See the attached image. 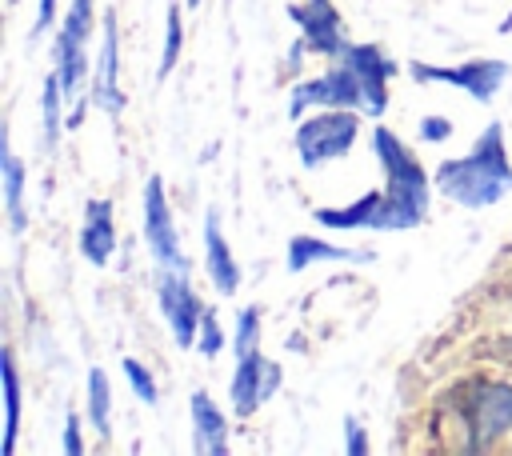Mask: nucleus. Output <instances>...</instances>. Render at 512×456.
<instances>
[{
  "mask_svg": "<svg viewBox=\"0 0 512 456\" xmlns=\"http://www.w3.org/2000/svg\"><path fill=\"white\" fill-rule=\"evenodd\" d=\"M60 448H64L68 456H80V452H84V440H80V416H76V412H68V416H64V436H60Z\"/></svg>",
  "mask_w": 512,
  "mask_h": 456,
  "instance_id": "28",
  "label": "nucleus"
},
{
  "mask_svg": "<svg viewBox=\"0 0 512 456\" xmlns=\"http://www.w3.org/2000/svg\"><path fill=\"white\" fill-rule=\"evenodd\" d=\"M156 300H160V312L172 328V340L180 348H192L196 336H200V316H204V304L188 280V272L180 268H160V280H156Z\"/></svg>",
  "mask_w": 512,
  "mask_h": 456,
  "instance_id": "8",
  "label": "nucleus"
},
{
  "mask_svg": "<svg viewBox=\"0 0 512 456\" xmlns=\"http://www.w3.org/2000/svg\"><path fill=\"white\" fill-rule=\"evenodd\" d=\"M372 148H376V160L384 168V196L392 204V228L404 232V228L424 224L432 180L424 176V164L416 160V152L384 124L372 128Z\"/></svg>",
  "mask_w": 512,
  "mask_h": 456,
  "instance_id": "2",
  "label": "nucleus"
},
{
  "mask_svg": "<svg viewBox=\"0 0 512 456\" xmlns=\"http://www.w3.org/2000/svg\"><path fill=\"white\" fill-rule=\"evenodd\" d=\"M336 60H344L356 72L360 92H364V112L368 116H384V108H388V80L396 72L392 56L380 44H344V52Z\"/></svg>",
  "mask_w": 512,
  "mask_h": 456,
  "instance_id": "13",
  "label": "nucleus"
},
{
  "mask_svg": "<svg viewBox=\"0 0 512 456\" xmlns=\"http://www.w3.org/2000/svg\"><path fill=\"white\" fill-rule=\"evenodd\" d=\"M308 108H356V112H364V92H360L356 72H352L344 60H332L328 72L292 84L288 116H292V120H304Z\"/></svg>",
  "mask_w": 512,
  "mask_h": 456,
  "instance_id": "6",
  "label": "nucleus"
},
{
  "mask_svg": "<svg viewBox=\"0 0 512 456\" xmlns=\"http://www.w3.org/2000/svg\"><path fill=\"white\" fill-rule=\"evenodd\" d=\"M456 416L464 420V436L472 448H488L500 436H512V384L504 380H472L456 392Z\"/></svg>",
  "mask_w": 512,
  "mask_h": 456,
  "instance_id": "4",
  "label": "nucleus"
},
{
  "mask_svg": "<svg viewBox=\"0 0 512 456\" xmlns=\"http://www.w3.org/2000/svg\"><path fill=\"white\" fill-rule=\"evenodd\" d=\"M408 72H412L416 84H452V88L468 92L480 104H488L500 92V84L508 80V64L504 60H468V64H452V68L448 64L412 60Z\"/></svg>",
  "mask_w": 512,
  "mask_h": 456,
  "instance_id": "7",
  "label": "nucleus"
},
{
  "mask_svg": "<svg viewBox=\"0 0 512 456\" xmlns=\"http://www.w3.org/2000/svg\"><path fill=\"white\" fill-rule=\"evenodd\" d=\"M180 48H184V16H180V4H168L164 44H160V64H156V84H164L172 76V68L180 64Z\"/></svg>",
  "mask_w": 512,
  "mask_h": 456,
  "instance_id": "21",
  "label": "nucleus"
},
{
  "mask_svg": "<svg viewBox=\"0 0 512 456\" xmlns=\"http://www.w3.org/2000/svg\"><path fill=\"white\" fill-rule=\"evenodd\" d=\"M84 416L92 424V432L100 440L112 436V384L104 376V368H88V404H84Z\"/></svg>",
  "mask_w": 512,
  "mask_h": 456,
  "instance_id": "20",
  "label": "nucleus"
},
{
  "mask_svg": "<svg viewBox=\"0 0 512 456\" xmlns=\"http://www.w3.org/2000/svg\"><path fill=\"white\" fill-rule=\"evenodd\" d=\"M320 260L372 264L376 256H372V252H364V248H336V244H328V240H320V236H292V240H288L284 264H288V272H292V276H300L304 268H312V264H320Z\"/></svg>",
  "mask_w": 512,
  "mask_h": 456,
  "instance_id": "17",
  "label": "nucleus"
},
{
  "mask_svg": "<svg viewBox=\"0 0 512 456\" xmlns=\"http://www.w3.org/2000/svg\"><path fill=\"white\" fill-rule=\"evenodd\" d=\"M184 8H200V0H184Z\"/></svg>",
  "mask_w": 512,
  "mask_h": 456,
  "instance_id": "30",
  "label": "nucleus"
},
{
  "mask_svg": "<svg viewBox=\"0 0 512 456\" xmlns=\"http://www.w3.org/2000/svg\"><path fill=\"white\" fill-rule=\"evenodd\" d=\"M144 240L156 256L160 268H180L188 272V256L180 252V240H176V224H172V212H168V196H164V180L160 176H148L144 180Z\"/></svg>",
  "mask_w": 512,
  "mask_h": 456,
  "instance_id": "9",
  "label": "nucleus"
},
{
  "mask_svg": "<svg viewBox=\"0 0 512 456\" xmlns=\"http://www.w3.org/2000/svg\"><path fill=\"white\" fill-rule=\"evenodd\" d=\"M232 348H236V356H248V352H256V348H260V312H256V304L236 312Z\"/></svg>",
  "mask_w": 512,
  "mask_h": 456,
  "instance_id": "23",
  "label": "nucleus"
},
{
  "mask_svg": "<svg viewBox=\"0 0 512 456\" xmlns=\"http://www.w3.org/2000/svg\"><path fill=\"white\" fill-rule=\"evenodd\" d=\"M344 452L348 456H364L368 452V436H364V424L360 420H344Z\"/></svg>",
  "mask_w": 512,
  "mask_h": 456,
  "instance_id": "26",
  "label": "nucleus"
},
{
  "mask_svg": "<svg viewBox=\"0 0 512 456\" xmlns=\"http://www.w3.org/2000/svg\"><path fill=\"white\" fill-rule=\"evenodd\" d=\"M0 180H4V212H8V228L24 232L28 216H24V160L12 152L8 132L0 136Z\"/></svg>",
  "mask_w": 512,
  "mask_h": 456,
  "instance_id": "18",
  "label": "nucleus"
},
{
  "mask_svg": "<svg viewBox=\"0 0 512 456\" xmlns=\"http://www.w3.org/2000/svg\"><path fill=\"white\" fill-rule=\"evenodd\" d=\"M116 68H120V28L116 16L104 12L100 24V52H96V68H92V84H88V104H96L108 116H120L128 108V96L116 84Z\"/></svg>",
  "mask_w": 512,
  "mask_h": 456,
  "instance_id": "12",
  "label": "nucleus"
},
{
  "mask_svg": "<svg viewBox=\"0 0 512 456\" xmlns=\"http://www.w3.org/2000/svg\"><path fill=\"white\" fill-rule=\"evenodd\" d=\"M288 20L300 28L308 52L324 56V60H336L344 52V20H340V8L332 0H292L288 4Z\"/></svg>",
  "mask_w": 512,
  "mask_h": 456,
  "instance_id": "11",
  "label": "nucleus"
},
{
  "mask_svg": "<svg viewBox=\"0 0 512 456\" xmlns=\"http://www.w3.org/2000/svg\"><path fill=\"white\" fill-rule=\"evenodd\" d=\"M120 372H124V380H128V388L136 392V400L140 404H156L160 400V388H156V380H152V372L140 364V360H132V356H124V364H120Z\"/></svg>",
  "mask_w": 512,
  "mask_h": 456,
  "instance_id": "24",
  "label": "nucleus"
},
{
  "mask_svg": "<svg viewBox=\"0 0 512 456\" xmlns=\"http://www.w3.org/2000/svg\"><path fill=\"white\" fill-rule=\"evenodd\" d=\"M4 440H0V452L12 456L16 452V428H20V372H16V356L12 348H4Z\"/></svg>",
  "mask_w": 512,
  "mask_h": 456,
  "instance_id": "19",
  "label": "nucleus"
},
{
  "mask_svg": "<svg viewBox=\"0 0 512 456\" xmlns=\"http://www.w3.org/2000/svg\"><path fill=\"white\" fill-rule=\"evenodd\" d=\"M56 24V0H36V24H32V40L44 36Z\"/></svg>",
  "mask_w": 512,
  "mask_h": 456,
  "instance_id": "29",
  "label": "nucleus"
},
{
  "mask_svg": "<svg viewBox=\"0 0 512 456\" xmlns=\"http://www.w3.org/2000/svg\"><path fill=\"white\" fill-rule=\"evenodd\" d=\"M64 92H60V80H56V72L44 80V148H56V140H60V132L68 128V120H64Z\"/></svg>",
  "mask_w": 512,
  "mask_h": 456,
  "instance_id": "22",
  "label": "nucleus"
},
{
  "mask_svg": "<svg viewBox=\"0 0 512 456\" xmlns=\"http://www.w3.org/2000/svg\"><path fill=\"white\" fill-rule=\"evenodd\" d=\"M80 252L88 264L104 268L116 252V220H112V200H88L84 204V228H80Z\"/></svg>",
  "mask_w": 512,
  "mask_h": 456,
  "instance_id": "15",
  "label": "nucleus"
},
{
  "mask_svg": "<svg viewBox=\"0 0 512 456\" xmlns=\"http://www.w3.org/2000/svg\"><path fill=\"white\" fill-rule=\"evenodd\" d=\"M452 136V124H448V116H424L420 120V140H428V144H440V140H448Z\"/></svg>",
  "mask_w": 512,
  "mask_h": 456,
  "instance_id": "27",
  "label": "nucleus"
},
{
  "mask_svg": "<svg viewBox=\"0 0 512 456\" xmlns=\"http://www.w3.org/2000/svg\"><path fill=\"white\" fill-rule=\"evenodd\" d=\"M356 132H360V116L356 108H316V116H304L296 124V156L308 172L324 168L328 160H340L352 152L356 144Z\"/></svg>",
  "mask_w": 512,
  "mask_h": 456,
  "instance_id": "5",
  "label": "nucleus"
},
{
  "mask_svg": "<svg viewBox=\"0 0 512 456\" xmlns=\"http://www.w3.org/2000/svg\"><path fill=\"white\" fill-rule=\"evenodd\" d=\"M432 184H436L452 204L472 208V212L492 208L496 200H504V196L512 192V160H508V144H504V124L492 120V124L476 136L472 152L436 164Z\"/></svg>",
  "mask_w": 512,
  "mask_h": 456,
  "instance_id": "1",
  "label": "nucleus"
},
{
  "mask_svg": "<svg viewBox=\"0 0 512 456\" xmlns=\"http://www.w3.org/2000/svg\"><path fill=\"white\" fill-rule=\"evenodd\" d=\"M92 32H96L92 0H72L68 12L60 16V32L52 40V72H56L60 92H64L68 104H80L84 84H92V64H88Z\"/></svg>",
  "mask_w": 512,
  "mask_h": 456,
  "instance_id": "3",
  "label": "nucleus"
},
{
  "mask_svg": "<svg viewBox=\"0 0 512 456\" xmlns=\"http://www.w3.org/2000/svg\"><path fill=\"white\" fill-rule=\"evenodd\" d=\"M196 348H200L204 356H220V352H224V332H220V324H216V312H212V308H204V316H200Z\"/></svg>",
  "mask_w": 512,
  "mask_h": 456,
  "instance_id": "25",
  "label": "nucleus"
},
{
  "mask_svg": "<svg viewBox=\"0 0 512 456\" xmlns=\"http://www.w3.org/2000/svg\"><path fill=\"white\" fill-rule=\"evenodd\" d=\"M204 268H208V280H212V288L220 296H236V288H240V264H236V256H232V248H228V240L220 232L216 212L204 216Z\"/></svg>",
  "mask_w": 512,
  "mask_h": 456,
  "instance_id": "16",
  "label": "nucleus"
},
{
  "mask_svg": "<svg viewBox=\"0 0 512 456\" xmlns=\"http://www.w3.org/2000/svg\"><path fill=\"white\" fill-rule=\"evenodd\" d=\"M280 380H284L280 364L268 360L260 348L248 352V356H236V372H232V384H228L236 416H252L260 404H268L280 392Z\"/></svg>",
  "mask_w": 512,
  "mask_h": 456,
  "instance_id": "10",
  "label": "nucleus"
},
{
  "mask_svg": "<svg viewBox=\"0 0 512 456\" xmlns=\"http://www.w3.org/2000/svg\"><path fill=\"white\" fill-rule=\"evenodd\" d=\"M188 416H192V448L200 456H224L228 452V416L204 388H196L188 396Z\"/></svg>",
  "mask_w": 512,
  "mask_h": 456,
  "instance_id": "14",
  "label": "nucleus"
}]
</instances>
